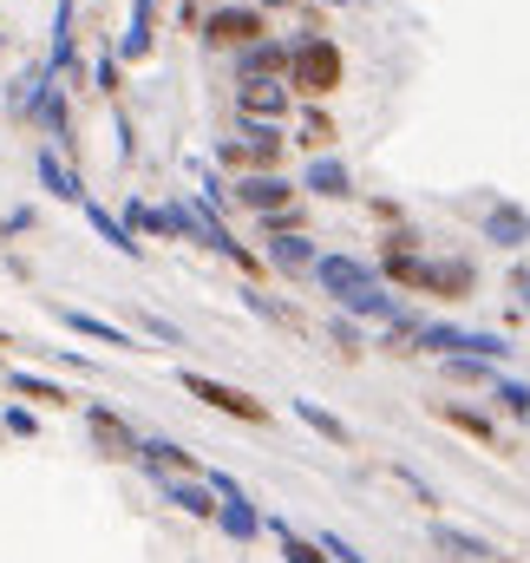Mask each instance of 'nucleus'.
Wrapping results in <instances>:
<instances>
[{
	"label": "nucleus",
	"instance_id": "2f4dec72",
	"mask_svg": "<svg viewBox=\"0 0 530 563\" xmlns=\"http://www.w3.org/2000/svg\"><path fill=\"white\" fill-rule=\"evenodd\" d=\"M0 426H7L13 439H33V432H40V420H33V407H20V400H13V407L0 413Z\"/></svg>",
	"mask_w": 530,
	"mask_h": 563
},
{
	"label": "nucleus",
	"instance_id": "a19ab883",
	"mask_svg": "<svg viewBox=\"0 0 530 563\" xmlns=\"http://www.w3.org/2000/svg\"><path fill=\"white\" fill-rule=\"evenodd\" d=\"M0 46H7V40H0Z\"/></svg>",
	"mask_w": 530,
	"mask_h": 563
},
{
	"label": "nucleus",
	"instance_id": "4468645a",
	"mask_svg": "<svg viewBox=\"0 0 530 563\" xmlns=\"http://www.w3.org/2000/svg\"><path fill=\"white\" fill-rule=\"evenodd\" d=\"M485 243L525 250L530 243V210H518V203H492V210H485Z\"/></svg>",
	"mask_w": 530,
	"mask_h": 563
},
{
	"label": "nucleus",
	"instance_id": "c85d7f7f",
	"mask_svg": "<svg viewBox=\"0 0 530 563\" xmlns=\"http://www.w3.org/2000/svg\"><path fill=\"white\" fill-rule=\"evenodd\" d=\"M250 164H275L281 157V125H250Z\"/></svg>",
	"mask_w": 530,
	"mask_h": 563
},
{
	"label": "nucleus",
	"instance_id": "58836bf2",
	"mask_svg": "<svg viewBox=\"0 0 530 563\" xmlns=\"http://www.w3.org/2000/svg\"><path fill=\"white\" fill-rule=\"evenodd\" d=\"M314 7H347V0H314Z\"/></svg>",
	"mask_w": 530,
	"mask_h": 563
},
{
	"label": "nucleus",
	"instance_id": "cd10ccee",
	"mask_svg": "<svg viewBox=\"0 0 530 563\" xmlns=\"http://www.w3.org/2000/svg\"><path fill=\"white\" fill-rule=\"evenodd\" d=\"M492 400H498L511 420H530V380H511V374H498V380H492Z\"/></svg>",
	"mask_w": 530,
	"mask_h": 563
},
{
	"label": "nucleus",
	"instance_id": "4be33fe9",
	"mask_svg": "<svg viewBox=\"0 0 530 563\" xmlns=\"http://www.w3.org/2000/svg\"><path fill=\"white\" fill-rule=\"evenodd\" d=\"M459 361L498 367V361H511V341H505V334H485V328H459Z\"/></svg>",
	"mask_w": 530,
	"mask_h": 563
},
{
	"label": "nucleus",
	"instance_id": "1a4fd4ad",
	"mask_svg": "<svg viewBox=\"0 0 530 563\" xmlns=\"http://www.w3.org/2000/svg\"><path fill=\"white\" fill-rule=\"evenodd\" d=\"M86 432H92V439H99V452H112V459H137V452H144V439H137L112 407H86Z\"/></svg>",
	"mask_w": 530,
	"mask_h": 563
},
{
	"label": "nucleus",
	"instance_id": "412c9836",
	"mask_svg": "<svg viewBox=\"0 0 530 563\" xmlns=\"http://www.w3.org/2000/svg\"><path fill=\"white\" fill-rule=\"evenodd\" d=\"M341 314H361V321H387V328H394L406 308H399V295H387V288L374 282V288H361L354 301H341Z\"/></svg>",
	"mask_w": 530,
	"mask_h": 563
},
{
	"label": "nucleus",
	"instance_id": "f03ea898",
	"mask_svg": "<svg viewBox=\"0 0 530 563\" xmlns=\"http://www.w3.org/2000/svg\"><path fill=\"white\" fill-rule=\"evenodd\" d=\"M203 485L217 492V525H223L230 544H256V538L268 531V518L256 511V498L243 492V478H230V472H203Z\"/></svg>",
	"mask_w": 530,
	"mask_h": 563
},
{
	"label": "nucleus",
	"instance_id": "423d86ee",
	"mask_svg": "<svg viewBox=\"0 0 530 563\" xmlns=\"http://www.w3.org/2000/svg\"><path fill=\"white\" fill-rule=\"evenodd\" d=\"M33 177H40V190H46V197H59V203H79V210L92 203L86 177H79V170H66V157H59V151H40V157H33Z\"/></svg>",
	"mask_w": 530,
	"mask_h": 563
},
{
	"label": "nucleus",
	"instance_id": "dca6fc26",
	"mask_svg": "<svg viewBox=\"0 0 530 563\" xmlns=\"http://www.w3.org/2000/svg\"><path fill=\"white\" fill-rule=\"evenodd\" d=\"M236 73H243V79H281V73H288V46H281V40L243 46V53H236Z\"/></svg>",
	"mask_w": 530,
	"mask_h": 563
},
{
	"label": "nucleus",
	"instance_id": "f3484780",
	"mask_svg": "<svg viewBox=\"0 0 530 563\" xmlns=\"http://www.w3.org/2000/svg\"><path fill=\"white\" fill-rule=\"evenodd\" d=\"M59 321H66L73 334H86V341H106V347H137L119 321H106V314H92V308H59Z\"/></svg>",
	"mask_w": 530,
	"mask_h": 563
},
{
	"label": "nucleus",
	"instance_id": "2eb2a0df",
	"mask_svg": "<svg viewBox=\"0 0 530 563\" xmlns=\"http://www.w3.org/2000/svg\"><path fill=\"white\" fill-rule=\"evenodd\" d=\"M301 190H314V197H354V170L341 164V157H314L308 170H301Z\"/></svg>",
	"mask_w": 530,
	"mask_h": 563
},
{
	"label": "nucleus",
	"instance_id": "9d476101",
	"mask_svg": "<svg viewBox=\"0 0 530 563\" xmlns=\"http://www.w3.org/2000/svg\"><path fill=\"white\" fill-rule=\"evenodd\" d=\"M73 53H79V7H73V0H53V40H46V66H53V79L73 73Z\"/></svg>",
	"mask_w": 530,
	"mask_h": 563
},
{
	"label": "nucleus",
	"instance_id": "ddd939ff",
	"mask_svg": "<svg viewBox=\"0 0 530 563\" xmlns=\"http://www.w3.org/2000/svg\"><path fill=\"white\" fill-rule=\"evenodd\" d=\"M432 544H439L445 558H459V563H505L492 538H478V531H459V525H432Z\"/></svg>",
	"mask_w": 530,
	"mask_h": 563
},
{
	"label": "nucleus",
	"instance_id": "e433bc0d",
	"mask_svg": "<svg viewBox=\"0 0 530 563\" xmlns=\"http://www.w3.org/2000/svg\"><path fill=\"white\" fill-rule=\"evenodd\" d=\"M119 157H125V164L137 157V132H132V119H125V112H119Z\"/></svg>",
	"mask_w": 530,
	"mask_h": 563
},
{
	"label": "nucleus",
	"instance_id": "20e7f679",
	"mask_svg": "<svg viewBox=\"0 0 530 563\" xmlns=\"http://www.w3.org/2000/svg\"><path fill=\"white\" fill-rule=\"evenodd\" d=\"M203 40H210V46H236V53H243V46H256V40H263V13H256V7H217V13L203 20Z\"/></svg>",
	"mask_w": 530,
	"mask_h": 563
},
{
	"label": "nucleus",
	"instance_id": "72a5a7b5",
	"mask_svg": "<svg viewBox=\"0 0 530 563\" xmlns=\"http://www.w3.org/2000/svg\"><path fill=\"white\" fill-rule=\"evenodd\" d=\"M328 334H334V347H341V354H361V328H354L347 314H334V321H328Z\"/></svg>",
	"mask_w": 530,
	"mask_h": 563
},
{
	"label": "nucleus",
	"instance_id": "6ab92c4d",
	"mask_svg": "<svg viewBox=\"0 0 530 563\" xmlns=\"http://www.w3.org/2000/svg\"><path fill=\"white\" fill-rule=\"evenodd\" d=\"M151 26H157V7H151V0H132V20H125V33H119V59H144V53H151V40H157Z\"/></svg>",
	"mask_w": 530,
	"mask_h": 563
},
{
	"label": "nucleus",
	"instance_id": "9b49d317",
	"mask_svg": "<svg viewBox=\"0 0 530 563\" xmlns=\"http://www.w3.org/2000/svg\"><path fill=\"white\" fill-rule=\"evenodd\" d=\"M230 197H236V203H250V210H263V217H281V210H288V197H295V184H288V177H268V170H250Z\"/></svg>",
	"mask_w": 530,
	"mask_h": 563
},
{
	"label": "nucleus",
	"instance_id": "a211bd4d",
	"mask_svg": "<svg viewBox=\"0 0 530 563\" xmlns=\"http://www.w3.org/2000/svg\"><path fill=\"white\" fill-rule=\"evenodd\" d=\"M288 407H295V420L308 426V432H321L328 445H354V426L341 420V413H328L321 400H288Z\"/></svg>",
	"mask_w": 530,
	"mask_h": 563
},
{
	"label": "nucleus",
	"instance_id": "473e14b6",
	"mask_svg": "<svg viewBox=\"0 0 530 563\" xmlns=\"http://www.w3.org/2000/svg\"><path fill=\"white\" fill-rule=\"evenodd\" d=\"M144 334H151V341H164V347H184V328H177V321H164V314H144Z\"/></svg>",
	"mask_w": 530,
	"mask_h": 563
},
{
	"label": "nucleus",
	"instance_id": "b1692460",
	"mask_svg": "<svg viewBox=\"0 0 530 563\" xmlns=\"http://www.w3.org/2000/svg\"><path fill=\"white\" fill-rule=\"evenodd\" d=\"M472 263H426L419 269V288H432V295H472Z\"/></svg>",
	"mask_w": 530,
	"mask_h": 563
},
{
	"label": "nucleus",
	"instance_id": "ea45409f",
	"mask_svg": "<svg viewBox=\"0 0 530 563\" xmlns=\"http://www.w3.org/2000/svg\"><path fill=\"white\" fill-rule=\"evenodd\" d=\"M263 7H295V0H263Z\"/></svg>",
	"mask_w": 530,
	"mask_h": 563
},
{
	"label": "nucleus",
	"instance_id": "5701e85b",
	"mask_svg": "<svg viewBox=\"0 0 530 563\" xmlns=\"http://www.w3.org/2000/svg\"><path fill=\"white\" fill-rule=\"evenodd\" d=\"M7 387H13V400H33V407H73V394H66V387L40 380V374H26V367H13V374H7Z\"/></svg>",
	"mask_w": 530,
	"mask_h": 563
},
{
	"label": "nucleus",
	"instance_id": "c9c22d12",
	"mask_svg": "<svg viewBox=\"0 0 530 563\" xmlns=\"http://www.w3.org/2000/svg\"><path fill=\"white\" fill-rule=\"evenodd\" d=\"M92 86H99V92H119V53H106V59L92 66Z\"/></svg>",
	"mask_w": 530,
	"mask_h": 563
},
{
	"label": "nucleus",
	"instance_id": "f704fd0d",
	"mask_svg": "<svg viewBox=\"0 0 530 563\" xmlns=\"http://www.w3.org/2000/svg\"><path fill=\"white\" fill-rule=\"evenodd\" d=\"M445 420L459 426V432H472V439H485V445H492V420H478V413H465V407H445Z\"/></svg>",
	"mask_w": 530,
	"mask_h": 563
},
{
	"label": "nucleus",
	"instance_id": "7c9ffc66",
	"mask_svg": "<svg viewBox=\"0 0 530 563\" xmlns=\"http://www.w3.org/2000/svg\"><path fill=\"white\" fill-rule=\"evenodd\" d=\"M314 544H321V551H328V558H334V563H367V558H361V544H347L341 531H321Z\"/></svg>",
	"mask_w": 530,
	"mask_h": 563
},
{
	"label": "nucleus",
	"instance_id": "aec40b11",
	"mask_svg": "<svg viewBox=\"0 0 530 563\" xmlns=\"http://www.w3.org/2000/svg\"><path fill=\"white\" fill-rule=\"evenodd\" d=\"M86 223H92V230H99V243H112V250H119V256H144V243H137L132 230H125V217H112V210H106V203H86Z\"/></svg>",
	"mask_w": 530,
	"mask_h": 563
},
{
	"label": "nucleus",
	"instance_id": "39448f33",
	"mask_svg": "<svg viewBox=\"0 0 530 563\" xmlns=\"http://www.w3.org/2000/svg\"><path fill=\"white\" fill-rule=\"evenodd\" d=\"M236 112H243L250 125H281V119H288V86H281V79H243Z\"/></svg>",
	"mask_w": 530,
	"mask_h": 563
},
{
	"label": "nucleus",
	"instance_id": "7ed1b4c3",
	"mask_svg": "<svg viewBox=\"0 0 530 563\" xmlns=\"http://www.w3.org/2000/svg\"><path fill=\"white\" fill-rule=\"evenodd\" d=\"M177 387H184L190 400H203V407L230 413V420H250V426L268 420V407L256 400V394H243V387H230V380H210V374H197V367H184V374H177Z\"/></svg>",
	"mask_w": 530,
	"mask_h": 563
},
{
	"label": "nucleus",
	"instance_id": "bb28decb",
	"mask_svg": "<svg viewBox=\"0 0 530 563\" xmlns=\"http://www.w3.org/2000/svg\"><path fill=\"white\" fill-rule=\"evenodd\" d=\"M26 119H33V125H46L53 139L66 144V86H46V92H40V106H33Z\"/></svg>",
	"mask_w": 530,
	"mask_h": 563
},
{
	"label": "nucleus",
	"instance_id": "4c0bfd02",
	"mask_svg": "<svg viewBox=\"0 0 530 563\" xmlns=\"http://www.w3.org/2000/svg\"><path fill=\"white\" fill-rule=\"evenodd\" d=\"M511 288H518V301L530 308V269H518V276H511Z\"/></svg>",
	"mask_w": 530,
	"mask_h": 563
},
{
	"label": "nucleus",
	"instance_id": "f8f14e48",
	"mask_svg": "<svg viewBox=\"0 0 530 563\" xmlns=\"http://www.w3.org/2000/svg\"><path fill=\"white\" fill-rule=\"evenodd\" d=\"M157 492H164L177 511H190V518H217V492H210L203 478H177V472H157Z\"/></svg>",
	"mask_w": 530,
	"mask_h": 563
},
{
	"label": "nucleus",
	"instance_id": "393cba45",
	"mask_svg": "<svg viewBox=\"0 0 530 563\" xmlns=\"http://www.w3.org/2000/svg\"><path fill=\"white\" fill-rule=\"evenodd\" d=\"M268 531H275V544H281V558H288V563H334L321 544H314V538H301L288 518H268Z\"/></svg>",
	"mask_w": 530,
	"mask_h": 563
},
{
	"label": "nucleus",
	"instance_id": "a878e982",
	"mask_svg": "<svg viewBox=\"0 0 530 563\" xmlns=\"http://www.w3.org/2000/svg\"><path fill=\"white\" fill-rule=\"evenodd\" d=\"M137 465L157 478V472H190V452L177 445V439H144V452H137Z\"/></svg>",
	"mask_w": 530,
	"mask_h": 563
},
{
	"label": "nucleus",
	"instance_id": "0eeeda50",
	"mask_svg": "<svg viewBox=\"0 0 530 563\" xmlns=\"http://www.w3.org/2000/svg\"><path fill=\"white\" fill-rule=\"evenodd\" d=\"M268 269H281V276H314V263H321V250L301 236V230H268Z\"/></svg>",
	"mask_w": 530,
	"mask_h": 563
},
{
	"label": "nucleus",
	"instance_id": "c756f323",
	"mask_svg": "<svg viewBox=\"0 0 530 563\" xmlns=\"http://www.w3.org/2000/svg\"><path fill=\"white\" fill-rule=\"evenodd\" d=\"M445 374L465 380V387H492V380H498V367H485V361H459V354L445 361Z\"/></svg>",
	"mask_w": 530,
	"mask_h": 563
},
{
	"label": "nucleus",
	"instance_id": "f257e3e1",
	"mask_svg": "<svg viewBox=\"0 0 530 563\" xmlns=\"http://www.w3.org/2000/svg\"><path fill=\"white\" fill-rule=\"evenodd\" d=\"M288 86H301L308 99H328V92L341 86V46L321 40V33L295 40V46H288Z\"/></svg>",
	"mask_w": 530,
	"mask_h": 563
},
{
	"label": "nucleus",
	"instance_id": "6e6552de",
	"mask_svg": "<svg viewBox=\"0 0 530 563\" xmlns=\"http://www.w3.org/2000/svg\"><path fill=\"white\" fill-rule=\"evenodd\" d=\"M314 282H321L334 301H354L361 288H374V269L354 263V256H321V263H314Z\"/></svg>",
	"mask_w": 530,
	"mask_h": 563
}]
</instances>
